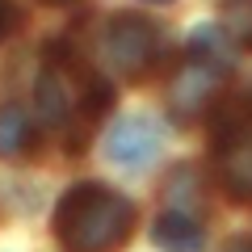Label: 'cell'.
Wrapping results in <instances>:
<instances>
[{
    "mask_svg": "<svg viewBox=\"0 0 252 252\" xmlns=\"http://www.w3.org/2000/svg\"><path fill=\"white\" fill-rule=\"evenodd\" d=\"M109 105H114V89L105 84V76H97L67 46L46 51L34 84V109H38V122H46L51 130L67 135V143H76L72 152H84L80 143L89 139V130L101 122Z\"/></svg>",
    "mask_w": 252,
    "mask_h": 252,
    "instance_id": "obj_1",
    "label": "cell"
},
{
    "mask_svg": "<svg viewBox=\"0 0 252 252\" xmlns=\"http://www.w3.org/2000/svg\"><path fill=\"white\" fill-rule=\"evenodd\" d=\"M135 231V202L97 181H80L55 206V235L67 252H122Z\"/></svg>",
    "mask_w": 252,
    "mask_h": 252,
    "instance_id": "obj_2",
    "label": "cell"
},
{
    "mask_svg": "<svg viewBox=\"0 0 252 252\" xmlns=\"http://www.w3.org/2000/svg\"><path fill=\"white\" fill-rule=\"evenodd\" d=\"M164 30L156 21L139 17V13H118L105 26V38H101V51H105V63L114 67L122 80H147L164 63Z\"/></svg>",
    "mask_w": 252,
    "mask_h": 252,
    "instance_id": "obj_3",
    "label": "cell"
},
{
    "mask_svg": "<svg viewBox=\"0 0 252 252\" xmlns=\"http://www.w3.org/2000/svg\"><path fill=\"white\" fill-rule=\"evenodd\" d=\"M215 168L231 198L252 202V97H240L215 122Z\"/></svg>",
    "mask_w": 252,
    "mask_h": 252,
    "instance_id": "obj_4",
    "label": "cell"
},
{
    "mask_svg": "<svg viewBox=\"0 0 252 252\" xmlns=\"http://www.w3.org/2000/svg\"><path fill=\"white\" fill-rule=\"evenodd\" d=\"M164 152V126L152 114H126L109 126L105 156L122 172H147Z\"/></svg>",
    "mask_w": 252,
    "mask_h": 252,
    "instance_id": "obj_5",
    "label": "cell"
},
{
    "mask_svg": "<svg viewBox=\"0 0 252 252\" xmlns=\"http://www.w3.org/2000/svg\"><path fill=\"white\" fill-rule=\"evenodd\" d=\"M223 76H227V67L206 63V59H198V55H185L177 80H172V93H168L172 114L185 118V122L198 118V114H206V105L219 97V89H223Z\"/></svg>",
    "mask_w": 252,
    "mask_h": 252,
    "instance_id": "obj_6",
    "label": "cell"
},
{
    "mask_svg": "<svg viewBox=\"0 0 252 252\" xmlns=\"http://www.w3.org/2000/svg\"><path fill=\"white\" fill-rule=\"evenodd\" d=\"M152 240H156L160 252H202L206 248V227L189 215V210L172 206V210H164V215L156 219Z\"/></svg>",
    "mask_w": 252,
    "mask_h": 252,
    "instance_id": "obj_7",
    "label": "cell"
},
{
    "mask_svg": "<svg viewBox=\"0 0 252 252\" xmlns=\"http://www.w3.org/2000/svg\"><path fill=\"white\" fill-rule=\"evenodd\" d=\"M34 147V118L21 105H0V160H21Z\"/></svg>",
    "mask_w": 252,
    "mask_h": 252,
    "instance_id": "obj_8",
    "label": "cell"
},
{
    "mask_svg": "<svg viewBox=\"0 0 252 252\" xmlns=\"http://www.w3.org/2000/svg\"><path fill=\"white\" fill-rule=\"evenodd\" d=\"M219 13H223L227 42L252 51V0H219Z\"/></svg>",
    "mask_w": 252,
    "mask_h": 252,
    "instance_id": "obj_9",
    "label": "cell"
},
{
    "mask_svg": "<svg viewBox=\"0 0 252 252\" xmlns=\"http://www.w3.org/2000/svg\"><path fill=\"white\" fill-rule=\"evenodd\" d=\"M13 26H17V13H13V4H9V0H0V38H4V34H13Z\"/></svg>",
    "mask_w": 252,
    "mask_h": 252,
    "instance_id": "obj_10",
    "label": "cell"
},
{
    "mask_svg": "<svg viewBox=\"0 0 252 252\" xmlns=\"http://www.w3.org/2000/svg\"><path fill=\"white\" fill-rule=\"evenodd\" d=\"M235 252H252V244H240V248H235Z\"/></svg>",
    "mask_w": 252,
    "mask_h": 252,
    "instance_id": "obj_11",
    "label": "cell"
},
{
    "mask_svg": "<svg viewBox=\"0 0 252 252\" xmlns=\"http://www.w3.org/2000/svg\"><path fill=\"white\" fill-rule=\"evenodd\" d=\"M46 4H72V0H46Z\"/></svg>",
    "mask_w": 252,
    "mask_h": 252,
    "instance_id": "obj_12",
    "label": "cell"
},
{
    "mask_svg": "<svg viewBox=\"0 0 252 252\" xmlns=\"http://www.w3.org/2000/svg\"><path fill=\"white\" fill-rule=\"evenodd\" d=\"M147 4H172V0H147Z\"/></svg>",
    "mask_w": 252,
    "mask_h": 252,
    "instance_id": "obj_13",
    "label": "cell"
}]
</instances>
